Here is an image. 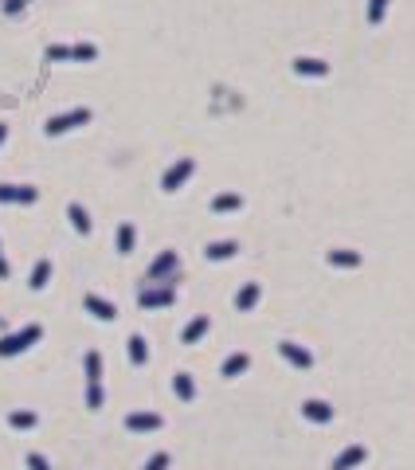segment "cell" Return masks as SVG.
Here are the masks:
<instances>
[{"mask_svg": "<svg viewBox=\"0 0 415 470\" xmlns=\"http://www.w3.org/2000/svg\"><path fill=\"white\" fill-rule=\"evenodd\" d=\"M40 337H43L40 325H24V330L8 333V337H0V357H20V353H28Z\"/></svg>", "mask_w": 415, "mask_h": 470, "instance_id": "obj_1", "label": "cell"}, {"mask_svg": "<svg viewBox=\"0 0 415 470\" xmlns=\"http://www.w3.org/2000/svg\"><path fill=\"white\" fill-rule=\"evenodd\" d=\"M87 122H90V110H87V106H79V110H67V114H55V118H48L43 133H48V138H59V133L79 130V126H87Z\"/></svg>", "mask_w": 415, "mask_h": 470, "instance_id": "obj_2", "label": "cell"}, {"mask_svg": "<svg viewBox=\"0 0 415 470\" xmlns=\"http://www.w3.org/2000/svg\"><path fill=\"white\" fill-rule=\"evenodd\" d=\"M192 172H196V161H192V157L173 161V165L165 169V177H161V192H177L180 184H184V180L192 177Z\"/></svg>", "mask_w": 415, "mask_h": 470, "instance_id": "obj_3", "label": "cell"}, {"mask_svg": "<svg viewBox=\"0 0 415 470\" xmlns=\"http://www.w3.org/2000/svg\"><path fill=\"white\" fill-rule=\"evenodd\" d=\"M278 353H282V360H286V365H294L298 372L314 369V353H310V349H302L298 341H278Z\"/></svg>", "mask_w": 415, "mask_h": 470, "instance_id": "obj_4", "label": "cell"}, {"mask_svg": "<svg viewBox=\"0 0 415 470\" xmlns=\"http://www.w3.org/2000/svg\"><path fill=\"white\" fill-rule=\"evenodd\" d=\"M40 200V189L31 184H0V204H36Z\"/></svg>", "mask_w": 415, "mask_h": 470, "instance_id": "obj_5", "label": "cell"}, {"mask_svg": "<svg viewBox=\"0 0 415 470\" xmlns=\"http://www.w3.org/2000/svg\"><path fill=\"white\" fill-rule=\"evenodd\" d=\"M177 302V291L173 286H165V291H153V286H145V291L138 294V306L141 310H161V306H173Z\"/></svg>", "mask_w": 415, "mask_h": 470, "instance_id": "obj_6", "label": "cell"}, {"mask_svg": "<svg viewBox=\"0 0 415 470\" xmlns=\"http://www.w3.org/2000/svg\"><path fill=\"white\" fill-rule=\"evenodd\" d=\"M365 459H368V447L365 443H353V447H345L337 455L329 470H356V467H365Z\"/></svg>", "mask_w": 415, "mask_h": 470, "instance_id": "obj_7", "label": "cell"}, {"mask_svg": "<svg viewBox=\"0 0 415 470\" xmlns=\"http://www.w3.org/2000/svg\"><path fill=\"white\" fill-rule=\"evenodd\" d=\"M294 75H302V79H326L329 63L326 59H314V55H298V59H294Z\"/></svg>", "mask_w": 415, "mask_h": 470, "instance_id": "obj_8", "label": "cell"}, {"mask_svg": "<svg viewBox=\"0 0 415 470\" xmlns=\"http://www.w3.org/2000/svg\"><path fill=\"white\" fill-rule=\"evenodd\" d=\"M161 416L157 411H129L126 416V431H133V435H141V431H157L161 427Z\"/></svg>", "mask_w": 415, "mask_h": 470, "instance_id": "obj_9", "label": "cell"}, {"mask_svg": "<svg viewBox=\"0 0 415 470\" xmlns=\"http://www.w3.org/2000/svg\"><path fill=\"white\" fill-rule=\"evenodd\" d=\"M173 270H177V251H161L157 259H153V267H149L145 279H149V282H165Z\"/></svg>", "mask_w": 415, "mask_h": 470, "instance_id": "obj_10", "label": "cell"}, {"mask_svg": "<svg viewBox=\"0 0 415 470\" xmlns=\"http://www.w3.org/2000/svg\"><path fill=\"white\" fill-rule=\"evenodd\" d=\"M82 306H87V314H94L99 321H114V318H118V306H114V302H106L102 294H87V298H82Z\"/></svg>", "mask_w": 415, "mask_h": 470, "instance_id": "obj_11", "label": "cell"}, {"mask_svg": "<svg viewBox=\"0 0 415 470\" xmlns=\"http://www.w3.org/2000/svg\"><path fill=\"white\" fill-rule=\"evenodd\" d=\"M302 416L310 423H333V404L326 400H302Z\"/></svg>", "mask_w": 415, "mask_h": 470, "instance_id": "obj_12", "label": "cell"}, {"mask_svg": "<svg viewBox=\"0 0 415 470\" xmlns=\"http://www.w3.org/2000/svg\"><path fill=\"white\" fill-rule=\"evenodd\" d=\"M326 263H329V267H341V270H353V267L365 263V255H361V251H349V247H337V251H329V255H326Z\"/></svg>", "mask_w": 415, "mask_h": 470, "instance_id": "obj_13", "label": "cell"}, {"mask_svg": "<svg viewBox=\"0 0 415 470\" xmlns=\"http://www.w3.org/2000/svg\"><path fill=\"white\" fill-rule=\"evenodd\" d=\"M259 298H263V286H259V282H247V286L235 294V310L239 314H251L259 306Z\"/></svg>", "mask_w": 415, "mask_h": 470, "instance_id": "obj_14", "label": "cell"}, {"mask_svg": "<svg viewBox=\"0 0 415 470\" xmlns=\"http://www.w3.org/2000/svg\"><path fill=\"white\" fill-rule=\"evenodd\" d=\"M231 255H239L235 240H219V243H208L204 247V259H212V263H224V259H231Z\"/></svg>", "mask_w": 415, "mask_h": 470, "instance_id": "obj_15", "label": "cell"}, {"mask_svg": "<svg viewBox=\"0 0 415 470\" xmlns=\"http://www.w3.org/2000/svg\"><path fill=\"white\" fill-rule=\"evenodd\" d=\"M247 369H251V357H247V353H231V357L224 360V369H219V376H228V381H235V376H243Z\"/></svg>", "mask_w": 415, "mask_h": 470, "instance_id": "obj_16", "label": "cell"}, {"mask_svg": "<svg viewBox=\"0 0 415 470\" xmlns=\"http://www.w3.org/2000/svg\"><path fill=\"white\" fill-rule=\"evenodd\" d=\"M173 392H177V400L192 404L196 400V381H192L188 372H177V376H173Z\"/></svg>", "mask_w": 415, "mask_h": 470, "instance_id": "obj_17", "label": "cell"}, {"mask_svg": "<svg viewBox=\"0 0 415 470\" xmlns=\"http://www.w3.org/2000/svg\"><path fill=\"white\" fill-rule=\"evenodd\" d=\"M208 330H212V321H208L204 314H200V318H192V321H188V325H184V333H180V341H184V345H196V341L204 337Z\"/></svg>", "mask_w": 415, "mask_h": 470, "instance_id": "obj_18", "label": "cell"}, {"mask_svg": "<svg viewBox=\"0 0 415 470\" xmlns=\"http://www.w3.org/2000/svg\"><path fill=\"white\" fill-rule=\"evenodd\" d=\"M67 220H71V228L79 231V235H90V228H94V223H90V216H87V208H82V204H67Z\"/></svg>", "mask_w": 415, "mask_h": 470, "instance_id": "obj_19", "label": "cell"}, {"mask_svg": "<svg viewBox=\"0 0 415 470\" xmlns=\"http://www.w3.org/2000/svg\"><path fill=\"white\" fill-rule=\"evenodd\" d=\"M114 243H118V255H133V243H138V228H133V223H122L118 235H114Z\"/></svg>", "mask_w": 415, "mask_h": 470, "instance_id": "obj_20", "label": "cell"}, {"mask_svg": "<svg viewBox=\"0 0 415 470\" xmlns=\"http://www.w3.org/2000/svg\"><path fill=\"white\" fill-rule=\"evenodd\" d=\"M239 208H243V196H239V192H224V196H216V200H212V212H219V216L239 212Z\"/></svg>", "mask_w": 415, "mask_h": 470, "instance_id": "obj_21", "label": "cell"}, {"mask_svg": "<svg viewBox=\"0 0 415 470\" xmlns=\"http://www.w3.org/2000/svg\"><path fill=\"white\" fill-rule=\"evenodd\" d=\"M48 279H51V259H40L36 267H31L28 286H31V291H43V286H48Z\"/></svg>", "mask_w": 415, "mask_h": 470, "instance_id": "obj_22", "label": "cell"}, {"mask_svg": "<svg viewBox=\"0 0 415 470\" xmlns=\"http://www.w3.org/2000/svg\"><path fill=\"white\" fill-rule=\"evenodd\" d=\"M126 345H129V360H133V365L141 369V365L149 360V345H145V337H141V333H133V337H129Z\"/></svg>", "mask_w": 415, "mask_h": 470, "instance_id": "obj_23", "label": "cell"}, {"mask_svg": "<svg viewBox=\"0 0 415 470\" xmlns=\"http://www.w3.org/2000/svg\"><path fill=\"white\" fill-rule=\"evenodd\" d=\"M82 365H87V384H99L102 381V353L90 349L87 357H82Z\"/></svg>", "mask_w": 415, "mask_h": 470, "instance_id": "obj_24", "label": "cell"}, {"mask_svg": "<svg viewBox=\"0 0 415 470\" xmlns=\"http://www.w3.org/2000/svg\"><path fill=\"white\" fill-rule=\"evenodd\" d=\"M388 4H392V0H368V24H372V28H380V24H384V16H388Z\"/></svg>", "mask_w": 415, "mask_h": 470, "instance_id": "obj_25", "label": "cell"}, {"mask_svg": "<svg viewBox=\"0 0 415 470\" xmlns=\"http://www.w3.org/2000/svg\"><path fill=\"white\" fill-rule=\"evenodd\" d=\"M71 59L75 63H94L99 59V47H94V43H75V47H71Z\"/></svg>", "mask_w": 415, "mask_h": 470, "instance_id": "obj_26", "label": "cell"}, {"mask_svg": "<svg viewBox=\"0 0 415 470\" xmlns=\"http://www.w3.org/2000/svg\"><path fill=\"white\" fill-rule=\"evenodd\" d=\"M8 423H12L16 431H31V427H36L40 420H36V411H12V416H8Z\"/></svg>", "mask_w": 415, "mask_h": 470, "instance_id": "obj_27", "label": "cell"}, {"mask_svg": "<svg viewBox=\"0 0 415 470\" xmlns=\"http://www.w3.org/2000/svg\"><path fill=\"white\" fill-rule=\"evenodd\" d=\"M102 400H106V396H102V384H87V408H90V411H99Z\"/></svg>", "mask_w": 415, "mask_h": 470, "instance_id": "obj_28", "label": "cell"}, {"mask_svg": "<svg viewBox=\"0 0 415 470\" xmlns=\"http://www.w3.org/2000/svg\"><path fill=\"white\" fill-rule=\"evenodd\" d=\"M28 470H51V462L43 459L40 450H31V455H28Z\"/></svg>", "mask_w": 415, "mask_h": 470, "instance_id": "obj_29", "label": "cell"}, {"mask_svg": "<svg viewBox=\"0 0 415 470\" xmlns=\"http://www.w3.org/2000/svg\"><path fill=\"white\" fill-rule=\"evenodd\" d=\"M145 470H168V455H165V450H157V455L145 462Z\"/></svg>", "mask_w": 415, "mask_h": 470, "instance_id": "obj_30", "label": "cell"}, {"mask_svg": "<svg viewBox=\"0 0 415 470\" xmlns=\"http://www.w3.org/2000/svg\"><path fill=\"white\" fill-rule=\"evenodd\" d=\"M24 4H28V0H4V12L16 16V12H24Z\"/></svg>", "mask_w": 415, "mask_h": 470, "instance_id": "obj_31", "label": "cell"}, {"mask_svg": "<svg viewBox=\"0 0 415 470\" xmlns=\"http://www.w3.org/2000/svg\"><path fill=\"white\" fill-rule=\"evenodd\" d=\"M12 270H8V259H4V251H0V279H8Z\"/></svg>", "mask_w": 415, "mask_h": 470, "instance_id": "obj_32", "label": "cell"}, {"mask_svg": "<svg viewBox=\"0 0 415 470\" xmlns=\"http://www.w3.org/2000/svg\"><path fill=\"white\" fill-rule=\"evenodd\" d=\"M4 141H8V126H0V145H4Z\"/></svg>", "mask_w": 415, "mask_h": 470, "instance_id": "obj_33", "label": "cell"}, {"mask_svg": "<svg viewBox=\"0 0 415 470\" xmlns=\"http://www.w3.org/2000/svg\"><path fill=\"white\" fill-rule=\"evenodd\" d=\"M0 325H4V318H0Z\"/></svg>", "mask_w": 415, "mask_h": 470, "instance_id": "obj_34", "label": "cell"}]
</instances>
